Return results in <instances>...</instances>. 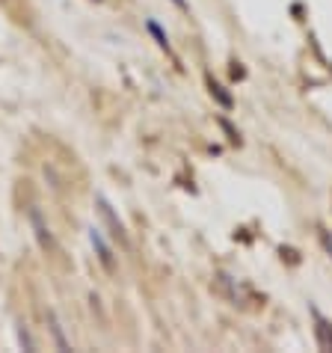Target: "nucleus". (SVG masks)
<instances>
[{
	"mask_svg": "<svg viewBox=\"0 0 332 353\" xmlns=\"http://www.w3.org/2000/svg\"><path fill=\"white\" fill-rule=\"evenodd\" d=\"M90 243H92L95 256H98V261H101V268L113 273L116 270V252H113L110 241L104 238V232L98 229V225H90Z\"/></svg>",
	"mask_w": 332,
	"mask_h": 353,
	"instance_id": "1",
	"label": "nucleus"
},
{
	"mask_svg": "<svg viewBox=\"0 0 332 353\" xmlns=\"http://www.w3.org/2000/svg\"><path fill=\"white\" fill-rule=\"evenodd\" d=\"M95 202H98L101 217H104V220H107V225L113 229V238H122V241H125V225H122V223H119V217L113 214V205L107 202V196H104V193H98V196H95Z\"/></svg>",
	"mask_w": 332,
	"mask_h": 353,
	"instance_id": "2",
	"label": "nucleus"
},
{
	"mask_svg": "<svg viewBox=\"0 0 332 353\" xmlns=\"http://www.w3.org/2000/svg\"><path fill=\"white\" fill-rule=\"evenodd\" d=\"M145 27H149V33H152L154 39H158V45H160V48H166V51H169V39H166V36H163V30H160V24H158V21H145Z\"/></svg>",
	"mask_w": 332,
	"mask_h": 353,
	"instance_id": "3",
	"label": "nucleus"
},
{
	"mask_svg": "<svg viewBox=\"0 0 332 353\" xmlns=\"http://www.w3.org/2000/svg\"><path fill=\"white\" fill-rule=\"evenodd\" d=\"M172 3L178 6V9H187V0H172Z\"/></svg>",
	"mask_w": 332,
	"mask_h": 353,
	"instance_id": "4",
	"label": "nucleus"
}]
</instances>
